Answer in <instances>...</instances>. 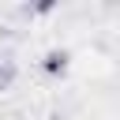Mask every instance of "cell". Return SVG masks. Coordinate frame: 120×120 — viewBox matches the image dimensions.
I'll return each mask as SVG.
<instances>
[{
	"instance_id": "7a4b0ae2",
	"label": "cell",
	"mask_w": 120,
	"mask_h": 120,
	"mask_svg": "<svg viewBox=\"0 0 120 120\" xmlns=\"http://www.w3.org/2000/svg\"><path fill=\"white\" fill-rule=\"evenodd\" d=\"M11 79H15V68H11V64H0V90H4Z\"/></svg>"
},
{
	"instance_id": "6da1fadb",
	"label": "cell",
	"mask_w": 120,
	"mask_h": 120,
	"mask_svg": "<svg viewBox=\"0 0 120 120\" xmlns=\"http://www.w3.org/2000/svg\"><path fill=\"white\" fill-rule=\"evenodd\" d=\"M64 68H68V52H64V49H52V52L45 56V71L56 75V71H64Z\"/></svg>"
}]
</instances>
